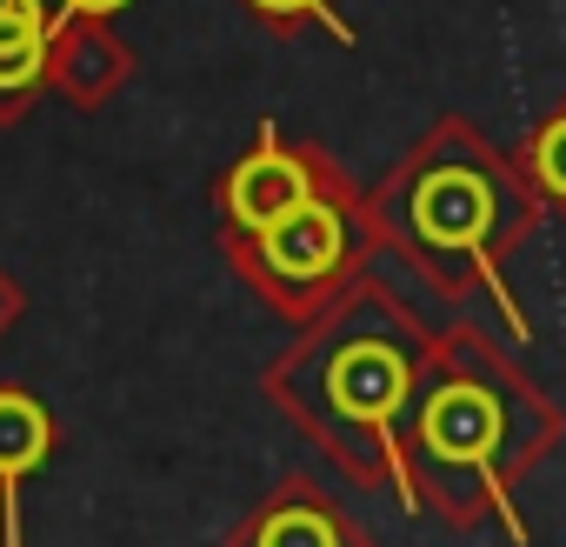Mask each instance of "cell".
Masks as SVG:
<instances>
[{"mask_svg":"<svg viewBox=\"0 0 566 547\" xmlns=\"http://www.w3.org/2000/svg\"><path fill=\"white\" fill-rule=\"evenodd\" d=\"M54 447V421L34 394L0 388V514H8V547H21V474H34Z\"/></svg>","mask_w":566,"mask_h":547,"instance_id":"6","label":"cell"},{"mask_svg":"<svg viewBox=\"0 0 566 547\" xmlns=\"http://www.w3.org/2000/svg\"><path fill=\"white\" fill-rule=\"evenodd\" d=\"M247 547H340V527L314 500H280V507L260 514V527H253Z\"/></svg>","mask_w":566,"mask_h":547,"instance_id":"8","label":"cell"},{"mask_svg":"<svg viewBox=\"0 0 566 547\" xmlns=\"http://www.w3.org/2000/svg\"><path fill=\"white\" fill-rule=\"evenodd\" d=\"M54 21L41 0H0V94H28L48 68Z\"/></svg>","mask_w":566,"mask_h":547,"instance_id":"7","label":"cell"},{"mask_svg":"<svg viewBox=\"0 0 566 547\" xmlns=\"http://www.w3.org/2000/svg\"><path fill=\"white\" fill-rule=\"evenodd\" d=\"M314 200V180H307V167L273 141V127L260 134V147L227 174V214L247 227V234H266V227H280L287 214H301Z\"/></svg>","mask_w":566,"mask_h":547,"instance_id":"4","label":"cell"},{"mask_svg":"<svg viewBox=\"0 0 566 547\" xmlns=\"http://www.w3.org/2000/svg\"><path fill=\"white\" fill-rule=\"evenodd\" d=\"M61 8H67V14H114L120 0H61Z\"/></svg>","mask_w":566,"mask_h":547,"instance_id":"11","label":"cell"},{"mask_svg":"<svg viewBox=\"0 0 566 547\" xmlns=\"http://www.w3.org/2000/svg\"><path fill=\"white\" fill-rule=\"evenodd\" d=\"M493 214H500V187L493 174L473 161V154H447L433 161L413 194H407V220L427 247L440 254H467L486 267V234H493Z\"/></svg>","mask_w":566,"mask_h":547,"instance_id":"2","label":"cell"},{"mask_svg":"<svg viewBox=\"0 0 566 547\" xmlns=\"http://www.w3.org/2000/svg\"><path fill=\"white\" fill-rule=\"evenodd\" d=\"M500 401L480 388V381H447L427 407H420V447L447 467H480L493 474V454H500Z\"/></svg>","mask_w":566,"mask_h":547,"instance_id":"3","label":"cell"},{"mask_svg":"<svg viewBox=\"0 0 566 547\" xmlns=\"http://www.w3.org/2000/svg\"><path fill=\"white\" fill-rule=\"evenodd\" d=\"M253 8H266V14H314V21H327V28H334V41H354V34L327 14V0H253Z\"/></svg>","mask_w":566,"mask_h":547,"instance_id":"10","label":"cell"},{"mask_svg":"<svg viewBox=\"0 0 566 547\" xmlns=\"http://www.w3.org/2000/svg\"><path fill=\"white\" fill-rule=\"evenodd\" d=\"M294 388L321 401V427H347L360 447V434L387 427L413 388V334L394 321L387 301L367 295L314 341V354L294 368Z\"/></svg>","mask_w":566,"mask_h":547,"instance_id":"1","label":"cell"},{"mask_svg":"<svg viewBox=\"0 0 566 547\" xmlns=\"http://www.w3.org/2000/svg\"><path fill=\"white\" fill-rule=\"evenodd\" d=\"M533 167H539V180H546L553 194H566V114L546 121V134L533 141Z\"/></svg>","mask_w":566,"mask_h":547,"instance_id":"9","label":"cell"},{"mask_svg":"<svg viewBox=\"0 0 566 547\" xmlns=\"http://www.w3.org/2000/svg\"><path fill=\"white\" fill-rule=\"evenodd\" d=\"M340 254H347V227H340V214H334L327 200H307L301 214H287L280 227L260 234V260L280 274V281H294V288L334 274Z\"/></svg>","mask_w":566,"mask_h":547,"instance_id":"5","label":"cell"}]
</instances>
